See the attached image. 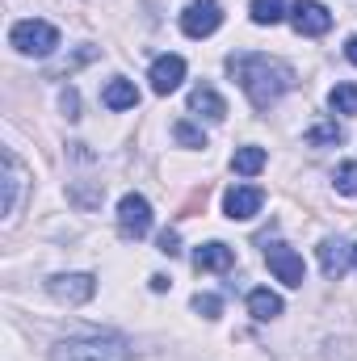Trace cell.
<instances>
[{"label": "cell", "mask_w": 357, "mask_h": 361, "mask_svg": "<svg viewBox=\"0 0 357 361\" xmlns=\"http://www.w3.org/2000/svg\"><path fill=\"white\" fill-rule=\"evenodd\" d=\"M227 72L240 80V89L248 92V101L257 109H269L277 97L294 89V68L282 59H269V55H231Z\"/></svg>", "instance_id": "1"}, {"label": "cell", "mask_w": 357, "mask_h": 361, "mask_svg": "<svg viewBox=\"0 0 357 361\" xmlns=\"http://www.w3.org/2000/svg\"><path fill=\"white\" fill-rule=\"evenodd\" d=\"M51 361H131V345L122 336H80L59 341L51 349Z\"/></svg>", "instance_id": "2"}, {"label": "cell", "mask_w": 357, "mask_h": 361, "mask_svg": "<svg viewBox=\"0 0 357 361\" xmlns=\"http://www.w3.org/2000/svg\"><path fill=\"white\" fill-rule=\"evenodd\" d=\"M8 42H13L17 55L47 59V55L59 47V30H55L51 21H42V17H25V21H17V25L8 30Z\"/></svg>", "instance_id": "3"}, {"label": "cell", "mask_w": 357, "mask_h": 361, "mask_svg": "<svg viewBox=\"0 0 357 361\" xmlns=\"http://www.w3.org/2000/svg\"><path fill=\"white\" fill-rule=\"evenodd\" d=\"M265 265L269 273L282 281V286H290V290H298L303 286V257L290 248V244H282V240H265Z\"/></svg>", "instance_id": "4"}, {"label": "cell", "mask_w": 357, "mask_h": 361, "mask_svg": "<svg viewBox=\"0 0 357 361\" xmlns=\"http://www.w3.org/2000/svg\"><path fill=\"white\" fill-rule=\"evenodd\" d=\"M223 25V4L219 0H189L181 13V30L185 38H210Z\"/></svg>", "instance_id": "5"}, {"label": "cell", "mask_w": 357, "mask_h": 361, "mask_svg": "<svg viewBox=\"0 0 357 361\" xmlns=\"http://www.w3.org/2000/svg\"><path fill=\"white\" fill-rule=\"evenodd\" d=\"M118 231L126 240H143L152 231V202L143 193H126L118 202Z\"/></svg>", "instance_id": "6"}, {"label": "cell", "mask_w": 357, "mask_h": 361, "mask_svg": "<svg viewBox=\"0 0 357 361\" xmlns=\"http://www.w3.org/2000/svg\"><path fill=\"white\" fill-rule=\"evenodd\" d=\"M47 294H51L55 302L80 307V302H89L92 294H97V277H92V273H55V277L47 281Z\"/></svg>", "instance_id": "7"}, {"label": "cell", "mask_w": 357, "mask_h": 361, "mask_svg": "<svg viewBox=\"0 0 357 361\" xmlns=\"http://www.w3.org/2000/svg\"><path fill=\"white\" fill-rule=\"evenodd\" d=\"M290 25H294L303 38H320V34L332 30V13H328V4H320V0H294V4H290Z\"/></svg>", "instance_id": "8"}, {"label": "cell", "mask_w": 357, "mask_h": 361, "mask_svg": "<svg viewBox=\"0 0 357 361\" xmlns=\"http://www.w3.org/2000/svg\"><path fill=\"white\" fill-rule=\"evenodd\" d=\"M261 206H265V189H257V185H231L227 197H223V214H227L231 223H248V219H257Z\"/></svg>", "instance_id": "9"}, {"label": "cell", "mask_w": 357, "mask_h": 361, "mask_svg": "<svg viewBox=\"0 0 357 361\" xmlns=\"http://www.w3.org/2000/svg\"><path fill=\"white\" fill-rule=\"evenodd\" d=\"M152 92H160V97H169V92L181 89V80H185V59L181 55H160L156 63H152Z\"/></svg>", "instance_id": "10"}, {"label": "cell", "mask_w": 357, "mask_h": 361, "mask_svg": "<svg viewBox=\"0 0 357 361\" xmlns=\"http://www.w3.org/2000/svg\"><path fill=\"white\" fill-rule=\"evenodd\" d=\"M21 193H25V169H21V160H17V152H4V206H0L4 219L17 214Z\"/></svg>", "instance_id": "11"}, {"label": "cell", "mask_w": 357, "mask_h": 361, "mask_svg": "<svg viewBox=\"0 0 357 361\" xmlns=\"http://www.w3.org/2000/svg\"><path fill=\"white\" fill-rule=\"evenodd\" d=\"M231 265H236V248H227V244H219V240L193 248V269L198 273H227Z\"/></svg>", "instance_id": "12"}, {"label": "cell", "mask_w": 357, "mask_h": 361, "mask_svg": "<svg viewBox=\"0 0 357 361\" xmlns=\"http://www.w3.org/2000/svg\"><path fill=\"white\" fill-rule=\"evenodd\" d=\"M349 265H353V248H349L345 240H324V244H320V269H324V277L341 281Z\"/></svg>", "instance_id": "13"}, {"label": "cell", "mask_w": 357, "mask_h": 361, "mask_svg": "<svg viewBox=\"0 0 357 361\" xmlns=\"http://www.w3.org/2000/svg\"><path fill=\"white\" fill-rule=\"evenodd\" d=\"M189 109L202 114V118H210V122H223L227 118V101L210 89V85H198V89L189 92Z\"/></svg>", "instance_id": "14"}, {"label": "cell", "mask_w": 357, "mask_h": 361, "mask_svg": "<svg viewBox=\"0 0 357 361\" xmlns=\"http://www.w3.org/2000/svg\"><path fill=\"white\" fill-rule=\"evenodd\" d=\"M101 101H105V109H135L139 105V89L131 85V80H122V76H114L105 92H101Z\"/></svg>", "instance_id": "15"}, {"label": "cell", "mask_w": 357, "mask_h": 361, "mask_svg": "<svg viewBox=\"0 0 357 361\" xmlns=\"http://www.w3.org/2000/svg\"><path fill=\"white\" fill-rule=\"evenodd\" d=\"M248 315H253V319H261V324L277 319V315H282V294H273L269 286L253 290V294H248Z\"/></svg>", "instance_id": "16"}, {"label": "cell", "mask_w": 357, "mask_h": 361, "mask_svg": "<svg viewBox=\"0 0 357 361\" xmlns=\"http://www.w3.org/2000/svg\"><path fill=\"white\" fill-rule=\"evenodd\" d=\"M303 143L307 147H337V143H345V130H341V122H315L303 135Z\"/></svg>", "instance_id": "17"}, {"label": "cell", "mask_w": 357, "mask_h": 361, "mask_svg": "<svg viewBox=\"0 0 357 361\" xmlns=\"http://www.w3.org/2000/svg\"><path fill=\"white\" fill-rule=\"evenodd\" d=\"M265 147H236V156H231V169L236 173H244V177H257L261 169H265Z\"/></svg>", "instance_id": "18"}, {"label": "cell", "mask_w": 357, "mask_h": 361, "mask_svg": "<svg viewBox=\"0 0 357 361\" xmlns=\"http://www.w3.org/2000/svg\"><path fill=\"white\" fill-rule=\"evenodd\" d=\"M286 17H290L286 13V0H253V21L257 25H277Z\"/></svg>", "instance_id": "19"}, {"label": "cell", "mask_w": 357, "mask_h": 361, "mask_svg": "<svg viewBox=\"0 0 357 361\" xmlns=\"http://www.w3.org/2000/svg\"><path fill=\"white\" fill-rule=\"evenodd\" d=\"M328 105L337 114H357V85H337V89L328 92Z\"/></svg>", "instance_id": "20"}, {"label": "cell", "mask_w": 357, "mask_h": 361, "mask_svg": "<svg viewBox=\"0 0 357 361\" xmlns=\"http://www.w3.org/2000/svg\"><path fill=\"white\" fill-rule=\"evenodd\" d=\"M332 185H337V193H345V197H357V164H353V160H345V164L337 169Z\"/></svg>", "instance_id": "21"}, {"label": "cell", "mask_w": 357, "mask_h": 361, "mask_svg": "<svg viewBox=\"0 0 357 361\" xmlns=\"http://www.w3.org/2000/svg\"><path fill=\"white\" fill-rule=\"evenodd\" d=\"M173 139H177L181 147H206V135H202L193 122H177V126H173Z\"/></svg>", "instance_id": "22"}, {"label": "cell", "mask_w": 357, "mask_h": 361, "mask_svg": "<svg viewBox=\"0 0 357 361\" xmlns=\"http://www.w3.org/2000/svg\"><path fill=\"white\" fill-rule=\"evenodd\" d=\"M193 311H198L202 319H219V315H223V298H219V294H193Z\"/></svg>", "instance_id": "23"}, {"label": "cell", "mask_w": 357, "mask_h": 361, "mask_svg": "<svg viewBox=\"0 0 357 361\" xmlns=\"http://www.w3.org/2000/svg\"><path fill=\"white\" fill-rule=\"evenodd\" d=\"M160 252H164V257H177L181 252V235L177 231H164V235H160Z\"/></svg>", "instance_id": "24"}, {"label": "cell", "mask_w": 357, "mask_h": 361, "mask_svg": "<svg viewBox=\"0 0 357 361\" xmlns=\"http://www.w3.org/2000/svg\"><path fill=\"white\" fill-rule=\"evenodd\" d=\"M63 109H68V118H80V101H76V92L72 89L63 92Z\"/></svg>", "instance_id": "25"}, {"label": "cell", "mask_w": 357, "mask_h": 361, "mask_svg": "<svg viewBox=\"0 0 357 361\" xmlns=\"http://www.w3.org/2000/svg\"><path fill=\"white\" fill-rule=\"evenodd\" d=\"M345 55H349V63H357V34L345 42Z\"/></svg>", "instance_id": "26"}, {"label": "cell", "mask_w": 357, "mask_h": 361, "mask_svg": "<svg viewBox=\"0 0 357 361\" xmlns=\"http://www.w3.org/2000/svg\"><path fill=\"white\" fill-rule=\"evenodd\" d=\"M353 265H357V244H353Z\"/></svg>", "instance_id": "27"}]
</instances>
